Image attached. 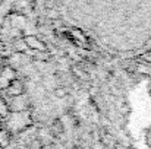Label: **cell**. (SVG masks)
Listing matches in <instances>:
<instances>
[{
    "mask_svg": "<svg viewBox=\"0 0 151 149\" xmlns=\"http://www.w3.org/2000/svg\"><path fill=\"white\" fill-rule=\"evenodd\" d=\"M31 124H32V117H31L29 111L9 113L4 117V129H7L12 135L27 130Z\"/></svg>",
    "mask_w": 151,
    "mask_h": 149,
    "instance_id": "6da1fadb",
    "label": "cell"
},
{
    "mask_svg": "<svg viewBox=\"0 0 151 149\" xmlns=\"http://www.w3.org/2000/svg\"><path fill=\"white\" fill-rule=\"evenodd\" d=\"M9 113H18V111H28L31 108V101L27 94H21L16 97H10V101H7Z\"/></svg>",
    "mask_w": 151,
    "mask_h": 149,
    "instance_id": "7a4b0ae2",
    "label": "cell"
},
{
    "mask_svg": "<svg viewBox=\"0 0 151 149\" xmlns=\"http://www.w3.org/2000/svg\"><path fill=\"white\" fill-rule=\"evenodd\" d=\"M16 78H18L16 69L10 64H6V67L0 72V91H6L7 86L10 85V82Z\"/></svg>",
    "mask_w": 151,
    "mask_h": 149,
    "instance_id": "3957f363",
    "label": "cell"
},
{
    "mask_svg": "<svg viewBox=\"0 0 151 149\" xmlns=\"http://www.w3.org/2000/svg\"><path fill=\"white\" fill-rule=\"evenodd\" d=\"M24 40L27 43L28 50H32V51H47L46 43L43 40H40L37 35H25Z\"/></svg>",
    "mask_w": 151,
    "mask_h": 149,
    "instance_id": "277c9868",
    "label": "cell"
},
{
    "mask_svg": "<svg viewBox=\"0 0 151 149\" xmlns=\"http://www.w3.org/2000/svg\"><path fill=\"white\" fill-rule=\"evenodd\" d=\"M6 92H7L9 97H16V95L25 94V82H24L22 79H19V78L13 79V81L10 82V85L7 86Z\"/></svg>",
    "mask_w": 151,
    "mask_h": 149,
    "instance_id": "5b68a950",
    "label": "cell"
},
{
    "mask_svg": "<svg viewBox=\"0 0 151 149\" xmlns=\"http://www.w3.org/2000/svg\"><path fill=\"white\" fill-rule=\"evenodd\" d=\"M100 142L106 149H114L116 148V139L111 133H109L107 130H101L100 135Z\"/></svg>",
    "mask_w": 151,
    "mask_h": 149,
    "instance_id": "8992f818",
    "label": "cell"
},
{
    "mask_svg": "<svg viewBox=\"0 0 151 149\" xmlns=\"http://www.w3.org/2000/svg\"><path fill=\"white\" fill-rule=\"evenodd\" d=\"M69 37H70V40L75 43V44H78V46H88V38L82 34V31H79V29H72L70 32H69Z\"/></svg>",
    "mask_w": 151,
    "mask_h": 149,
    "instance_id": "52a82bcc",
    "label": "cell"
},
{
    "mask_svg": "<svg viewBox=\"0 0 151 149\" xmlns=\"http://www.w3.org/2000/svg\"><path fill=\"white\" fill-rule=\"evenodd\" d=\"M50 133L54 138H57V136H60V135L65 133V124H63V121H62L60 118H56V120L51 123Z\"/></svg>",
    "mask_w": 151,
    "mask_h": 149,
    "instance_id": "ba28073f",
    "label": "cell"
},
{
    "mask_svg": "<svg viewBox=\"0 0 151 149\" xmlns=\"http://www.w3.org/2000/svg\"><path fill=\"white\" fill-rule=\"evenodd\" d=\"M10 139H12V133L7 129H1L0 130V149L7 148L10 145Z\"/></svg>",
    "mask_w": 151,
    "mask_h": 149,
    "instance_id": "9c48e42d",
    "label": "cell"
},
{
    "mask_svg": "<svg viewBox=\"0 0 151 149\" xmlns=\"http://www.w3.org/2000/svg\"><path fill=\"white\" fill-rule=\"evenodd\" d=\"M13 47H15V51H16V53H21V54H25V53L28 51V47H27V43H25L24 37L19 38V40H16V41L13 43Z\"/></svg>",
    "mask_w": 151,
    "mask_h": 149,
    "instance_id": "30bf717a",
    "label": "cell"
},
{
    "mask_svg": "<svg viewBox=\"0 0 151 149\" xmlns=\"http://www.w3.org/2000/svg\"><path fill=\"white\" fill-rule=\"evenodd\" d=\"M68 89L65 88V86H56L54 88V95H56V98H59V99H63V98H66L68 97Z\"/></svg>",
    "mask_w": 151,
    "mask_h": 149,
    "instance_id": "8fae6325",
    "label": "cell"
},
{
    "mask_svg": "<svg viewBox=\"0 0 151 149\" xmlns=\"http://www.w3.org/2000/svg\"><path fill=\"white\" fill-rule=\"evenodd\" d=\"M9 114V108H7V101H4V99L0 97V115L1 117H6Z\"/></svg>",
    "mask_w": 151,
    "mask_h": 149,
    "instance_id": "7c38bea8",
    "label": "cell"
},
{
    "mask_svg": "<svg viewBox=\"0 0 151 149\" xmlns=\"http://www.w3.org/2000/svg\"><path fill=\"white\" fill-rule=\"evenodd\" d=\"M141 58H142V61H144V63L151 64V50L150 51H147V53H144V54H141Z\"/></svg>",
    "mask_w": 151,
    "mask_h": 149,
    "instance_id": "4fadbf2b",
    "label": "cell"
},
{
    "mask_svg": "<svg viewBox=\"0 0 151 149\" xmlns=\"http://www.w3.org/2000/svg\"><path fill=\"white\" fill-rule=\"evenodd\" d=\"M145 142H147V145H148V148L151 149V127L145 132Z\"/></svg>",
    "mask_w": 151,
    "mask_h": 149,
    "instance_id": "5bb4252c",
    "label": "cell"
},
{
    "mask_svg": "<svg viewBox=\"0 0 151 149\" xmlns=\"http://www.w3.org/2000/svg\"><path fill=\"white\" fill-rule=\"evenodd\" d=\"M6 64H7V63H6V58H4V57L0 54V72H1L4 67H6Z\"/></svg>",
    "mask_w": 151,
    "mask_h": 149,
    "instance_id": "9a60e30c",
    "label": "cell"
},
{
    "mask_svg": "<svg viewBox=\"0 0 151 149\" xmlns=\"http://www.w3.org/2000/svg\"><path fill=\"white\" fill-rule=\"evenodd\" d=\"M1 129H4V117L0 115V130H1Z\"/></svg>",
    "mask_w": 151,
    "mask_h": 149,
    "instance_id": "2e32d148",
    "label": "cell"
},
{
    "mask_svg": "<svg viewBox=\"0 0 151 149\" xmlns=\"http://www.w3.org/2000/svg\"><path fill=\"white\" fill-rule=\"evenodd\" d=\"M150 97H151V91H150Z\"/></svg>",
    "mask_w": 151,
    "mask_h": 149,
    "instance_id": "e0dca14e",
    "label": "cell"
}]
</instances>
